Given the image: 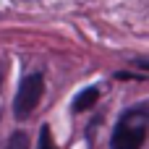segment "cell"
<instances>
[{
  "mask_svg": "<svg viewBox=\"0 0 149 149\" xmlns=\"http://www.w3.org/2000/svg\"><path fill=\"white\" fill-rule=\"evenodd\" d=\"M97 100H100V89L97 86H89V89L79 92L76 100H73V113H86L89 107L97 105Z\"/></svg>",
  "mask_w": 149,
  "mask_h": 149,
  "instance_id": "3",
  "label": "cell"
},
{
  "mask_svg": "<svg viewBox=\"0 0 149 149\" xmlns=\"http://www.w3.org/2000/svg\"><path fill=\"white\" fill-rule=\"evenodd\" d=\"M5 149H29V136H26V131H13V134L8 136Z\"/></svg>",
  "mask_w": 149,
  "mask_h": 149,
  "instance_id": "4",
  "label": "cell"
},
{
  "mask_svg": "<svg viewBox=\"0 0 149 149\" xmlns=\"http://www.w3.org/2000/svg\"><path fill=\"white\" fill-rule=\"evenodd\" d=\"M147 105H136L126 110L110 134V149H141L147 141Z\"/></svg>",
  "mask_w": 149,
  "mask_h": 149,
  "instance_id": "1",
  "label": "cell"
},
{
  "mask_svg": "<svg viewBox=\"0 0 149 149\" xmlns=\"http://www.w3.org/2000/svg\"><path fill=\"white\" fill-rule=\"evenodd\" d=\"M42 94H45V76L39 71L24 76L18 84V92H16V100H13V118H18V120L29 118L34 113V107L39 105Z\"/></svg>",
  "mask_w": 149,
  "mask_h": 149,
  "instance_id": "2",
  "label": "cell"
},
{
  "mask_svg": "<svg viewBox=\"0 0 149 149\" xmlns=\"http://www.w3.org/2000/svg\"><path fill=\"white\" fill-rule=\"evenodd\" d=\"M115 79H136V81H144V76H134V73H128V71H118Z\"/></svg>",
  "mask_w": 149,
  "mask_h": 149,
  "instance_id": "6",
  "label": "cell"
},
{
  "mask_svg": "<svg viewBox=\"0 0 149 149\" xmlns=\"http://www.w3.org/2000/svg\"><path fill=\"white\" fill-rule=\"evenodd\" d=\"M37 149H58V147H55V141H52V134H50V128H47V126H42V128H39V144H37Z\"/></svg>",
  "mask_w": 149,
  "mask_h": 149,
  "instance_id": "5",
  "label": "cell"
}]
</instances>
